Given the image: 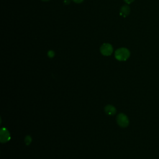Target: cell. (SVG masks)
<instances>
[{
	"mask_svg": "<svg viewBox=\"0 0 159 159\" xmlns=\"http://www.w3.org/2000/svg\"><path fill=\"white\" fill-rule=\"evenodd\" d=\"M130 51L126 48H120L116 50L115 57L119 61H125L130 57Z\"/></svg>",
	"mask_w": 159,
	"mask_h": 159,
	"instance_id": "6da1fadb",
	"label": "cell"
},
{
	"mask_svg": "<svg viewBox=\"0 0 159 159\" xmlns=\"http://www.w3.org/2000/svg\"><path fill=\"white\" fill-rule=\"evenodd\" d=\"M116 120L117 124L121 127H127L129 124V120L127 116L123 113H120L117 115Z\"/></svg>",
	"mask_w": 159,
	"mask_h": 159,
	"instance_id": "7a4b0ae2",
	"label": "cell"
},
{
	"mask_svg": "<svg viewBox=\"0 0 159 159\" xmlns=\"http://www.w3.org/2000/svg\"><path fill=\"white\" fill-rule=\"evenodd\" d=\"M101 53L104 56H109L113 52V48L109 43H103L100 48Z\"/></svg>",
	"mask_w": 159,
	"mask_h": 159,
	"instance_id": "3957f363",
	"label": "cell"
},
{
	"mask_svg": "<svg viewBox=\"0 0 159 159\" xmlns=\"http://www.w3.org/2000/svg\"><path fill=\"white\" fill-rule=\"evenodd\" d=\"M11 139V136L9 131L6 128H2L0 132V140L1 143H6Z\"/></svg>",
	"mask_w": 159,
	"mask_h": 159,
	"instance_id": "277c9868",
	"label": "cell"
},
{
	"mask_svg": "<svg viewBox=\"0 0 159 159\" xmlns=\"http://www.w3.org/2000/svg\"><path fill=\"white\" fill-rule=\"evenodd\" d=\"M104 112L108 116H113L116 113V109L112 105H107L104 107Z\"/></svg>",
	"mask_w": 159,
	"mask_h": 159,
	"instance_id": "5b68a950",
	"label": "cell"
},
{
	"mask_svg": "<svg viewBox=\"0 0 159 159\" xmlns=\"http://www.w3.org/2000/svg\"><path fill=\"white\" fill-rule=\"evenodd\" d=\"M130 7L128 5H124L120 9V14L123 17H126L130 13Z\"/></svg>",
	"mask_w": 159,
	"mask_h": 159,
	"instance_id": "8992f818",
	"label": "cell"
},
{
	"mask_svg": "<svg viewBox=\"0 0 159 159\" xmlns=\"http://www.w3.org/2000/svg\"><path fill=\"white\" fill-rule=\"evenodd\" d=\"M24 141H25V144L27 145H30L31 143V142H32V138H31V137L30 135H27L25 137V138Z\"/></svg>",
	"mask_w": 159,
	"mask_h": 159,
	"instance_id": "52a82bcc",
	"label": "cell"
},
{
	"mask_svg": "<svg viewBox=\"0 0 159 159\" xmlns=\"http://www.w3.org/2000/svg\"><path fill=\"white\" fill-rule=\"evenodd\" d=\"M47 55H48V57L52 58V57H53L54 55H55V52H54L53 50H49V51L48 52Z\"/></svg>",
	"mask_w": 159,
	"mask_h": 159,
	"instance_id": "ba28073f",
	"label": "cell"
},
{
	"mask_svg": "<svg viewBox=\"0 0 159 159\" xmlns=\"http://www.w3.org/2000/svg\"><path fill=\"white\" fill-rule=\"evenodd\" d=\"M127 4H130L134 1V0H124Z\"/></svg>",
	"mask_w": 159,
	"mask_h": 159,
	"instance_id": "9c48e42d",
	"label": "cell"
},
{
	"mask_svg": "<svg viewBox=\"0 0 159 159\" xmlns=\"http://www.w3.org/2000/svg\"><path fill=\"white\" fill-rule=\"evenodd\" d=\"M72 1L76 3H81L83 1V0H72Z\"/></svg>",
	"mask_w": 159,
	"mask_h": 159,
	"instance_id": "30bf717a",
	"label": "cell"
},
{
	"mask_svg": "<svg viewBox=\"0 0 159 159\" xmlns=\"http://www.w3.org/2000/svg\"><path fill=\"white\" fill-rule=\"evenodd\" d=\"M70 0H65V1H64V3H65V4L68 5V4H70Z\"/></svg>",
	"mask_w": 159,
	"mask_h": 159,
	"instance_id": "8fae6325",
	"label": "cell"
},
{
	"mask_svg": "<svg viewBox=\"0 0 159 159\" xmlns=\"http://www.w3.org/2000/svg\"><path fill=\"white\" fill-rule=\"evenodd\" d=\"M42 1H49V0H42Z\"/></svg>",
	"mask_w": 159,
	"mask_h": 159,
	"instance_id": "7c38bea8",
	"label": "cell"
}]
</instances>
